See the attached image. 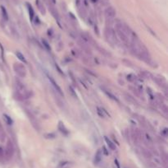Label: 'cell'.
Returning a JSON list of instances; mask_svg holds the SVG:
<instances>
[{
	"mask_svg": "<svg viewBox=\"0 0 168 168\" xmlns=\"http://www.w3.org/2000/svg\"><path fill=\"white\" fill-rule=\"evenodd\" d=\"M105 36H106V38L110 42H112V43L117 42V36H116V33L113 30L107 29L106 31H105Z\"/></svg>",
	"mask_w": 168,
	"mask_h": 168,
	"instance_id": "obj_2",
	"label": "cell"
},
{
	"mask_svg": "<svg viewBox=\"0 0 168 168\" xmlns=\"http://www.w3.org/2000/svg\"><path fill=\"white\" fill-rule=\"evenodd\" d=\"M3 119L5 120V122L7 123L8 124H12V120L11 119V117H9L8 115H3Z\"/></svg>",
	"mask_w": 168,
	"mask_h": 168,
	"instance_id": "obj_16",
	"label": "cell"
},
{
	"mask_svg": "<svg viewBox=\"0 0 168 168\" xmlns=\"http://www.w3.org/2000/svg\"><path fill=\"white\" fill-rule=\"evenodd\" d=\"M115 164H116V166H117V168H120V164H119V162H118V160H117V159H115Z\"/></svg>",
	"mask_w": 168,
	"mask_h": 168,
	"instance_id": "obj_23",
	"label": "cell"
},
{
	"mask_svg": "<svg viewBox=\"0 0 168 168\" xmlns=\"http://www.w3.org/2000/svg\"><path fill=\"white\" fill-rule=\"evenodd\" d=\"M6 152H7V156L8 157V158H11V157L12 156V154H13V147H12V145L11 144V143H8Z\"/></svg>",
	"mask_w": 168,
	"mask_h": 168,
	"instance_id": "obj_8",
	"label": "cell"
},
{
	"mask_svg": "<svg viewBox=\"0 0 168 168\" xmlns=\"http://www.w3.org/2000/svg\"><path fill=\"white\" fill-rule=\"evenodd\" d=\"M3 156H4L3 149V148H2L1 147H0V160H1V159L3 158Z\"/></svg>",
	"mask_w": 168,
	"mask_h": 168,
	"instance_id": "obj_20",
	"label": "cell"
},
{
	"mask_svg": "<svg viewBox=\"0 0 168 168\" xmlns=\"http://www.w3.org/2000/svg\"><path fill=\"white\" fill-rule=\"evenodd\" d=\"M36 5L38 6L39 9H40V12H41V13L44 14V13H45V10H44V5H43L42 3L40 1V0H36Z\"/></svg>",
	"mask_w": 168,
	"mask_h": 168,
	"instance_id": "obj_12",
	"label": "cell"
},
{
	"mask_svg": "<svg viewBox=\"0 0 168 168\" xmlns=\"http://www.w3.org/2000/svg\"><path fill=\"white\" fill-rule=\"evenodd\" d=\"M104 139H105V141H106L107 146H108V148H110V149L112 150V151L116 150V146H115V144L113 143V142L112 141L111 139H108V137L105 136V137H104Z\"/></svg>",
	"mask_w": 168,
	"mask_h": 168,
	"instance_id": "obj_6",
	"label": "cell"
},
{
	"mask_svg": "<svg viewBox=\"0 0 168 168\" xmlns=\"http://www.w3.org/2000/svg\"><path fill=\"white\" fill-rule=\"evenodd\" d=\"M104 92L106 93V95L107 96H108L109 98H111L112 100H113V101H116V102H118V99L117 98V96H115L112 93H111V92H107V91H104Z\"/></svg>",
	"mask_w": 168,
	"mask_h": 168,
	"instance_id": "obj_15",
	"label": "cell"
},
{
	"mask_svg": "<svg viewBox=\"0 0 168 168\" xmlns=\"http://www.w3.org/2000/svg\"><path fill=\"white\" fill-rule=\"evenodd\" d=\"M42 41H43V44H44V46H45V48L48 49V50H50L51 48H50V46H49V44L48 43V41H47V40H43Z\"/></svg>",
	"mask_w": 168,
	"mask_h": 168,
	"instance_id": "obj_19",
	"label": "cell"
},
{
	"mask_svg": "<svg viewBox=\"0 0 168 168\" xmlns=\"http://www.w3.org/2000/svg\"><path fill=\"white\" fill-rule=\"evenodd\" d=\"M16 55L17 56V58H18L19 59L21 60V62H23V63H25V64H26V59H25V56L21 54L20 51H16Z\"/></svg>",
	"mask_w": 168,
	"mask_h": 168,
	"instance_id": "obj_11",
	"label": "cell"
},
{
	"mask_svg": "<svg viewBox=\"0 0 168 168\" xmlns=\"http://www.w3.org/2000/svg\"><path fill=\"white\" fill-rule=\"evenodd\" d=\"M58 129H59L60 131H61L62 133H65V134H68V130H66V129L65 128V126H64V124H62V122H59V124H58Z\"/></svg>",
	"mask_w": 168,
	"mask_h": 168,
	"instance_id": "obj_13",
	"label": "cell"
},
{
	"mask_svg": "<svg viewBox=\"0 0 168 168\" xmlns=\"http://www.w3.org/2000/svg\"><path fill=\"white\" fill-rule=\"evenodd\" d=\"M92 1H93V2H97L98 0H92Z\"/></svg>",
	"mask_w": 168,
	"mask_h": 168,
	"instance_id": "obj_24",
	"label": "cell"
},
{
	"mask_svg": "<svg viewBox=\"0 0 168 168\" xmlns=\"http://www.w3.org/2000/svg\"><path fill=\"white\" fill-rule=\"evenodd\" d=\"M104 152V154L105 155H108V152H107V151L106 149V148L105 147H103V153Z\"/></svg>",
	"mask_w": 168,
	"mask_h": 168,
	"instance_id": "obj_22",
	"label": "cell"
},
{
	"mask_svg": "<svg viewBox=\"0 0 168 168\" xmlns=\"http://www.w3.org/2000/svg\"><path fill=\"white\" fill-rule=\"evenodd\" d=\"M55 67H56V68H57V70H58V72L60 73V74H62V75H64V74H63V73H62V69H61V68H59V66H58V65H57V64H55Z\"/></svg>",
	"mask_w": 168,
	"mask_h": 168,
	"instance_id": "obj_21",
	"label": "cell"
},
{
	"mask_svg": "<svg viewBox=\"0 0 168 168\" xmlns=\"http://www.w3.org/2000/svg\"><path fill=\"white\" fill-rule=\"evenodd\" d=\"M102 156H103V152L101 150H98V152H96L95 154V158H94V162L96 164H98V162H100L101 160H102Z\"/></svg>",
	"mask_w": 168,
	"mask_h": 168,
	"instance_id": "obj_7",
	"label": "cell"
},
{
	"mask_svg": "<svg viewBox=\"0 0 168 168\" xmlns=\"http://www.w3.org/2000/svg\"><path fill=\"white\" fill-rule=\"evenodd\" d=\"M97 112H98V115L100 116V117H105V115H108V114H107V112L105 111L104 109L103 108H100V107H98L97 108Z\"/></svg>",
	"mask_w": 168,
	"mask_h": 168,
	"instance_id": "obj_10",
	"label": "cell"
},
{
	"mask_svg": "<svg viewBox=\"0 0 168 168\" xmlns=\"http://www.w3.org/2000/svg\"><path fill=\"white\" fill-rule=\"evenodd\" d=\"M70 167V162L68 161H64V162H61L58 166V168H68Z\"/></svg>",
	"mask_w": 168,
	"mask_h": 168,
	"instance_id": "obj_17",
	"label": "cell"
},
{
	"mask_svg": "<svg viewBox=\"0 0 168 168\" xmlns=\"http://www.w3.org/2000/svg\"><path fill=\"white\" fill-rule=\"evenodd\" d=\"M117 33L118 37L120 39V40H121L122 42L125 43V44L130 45V41H129L128 38H127V36L125 35L124 32H122L121 31H120V30H117Z\"/></svg>",
	"mask_w": 168,
	"mask_h": 168,
	"instance_id": "obj_5",
	"label": "cell"
},
{
	"mask_svg": "<svg viewBox=\"0 0 168 168\" xmlns=\"http://www.w3.org/2000/svg\"><path fill=\"white\" fill-rule=\"evenodd\" d=\"M13 68L15 72L16 73V74L18 76L22 77H25V75H26V69H25V68L23 65H21V64H15Z\"/></svg>",
	"mask_w": 168,
	"mask_h": 168,
	"instance_id": "obj_1",
	"label": "cell"
},
{
	"mask_svg": "<svg viewBox=\"0 0 168 168\" xmlns=\"http://www.w3.org/2000/svg\"><path fill=\"white\" fill-rule=\"evenodd\" d=\"M1 11H2V15H3V18L5 19L6 21L8 20V14L7 12V10L6 8L3 7V6H1Z\"/></svg>",
	"mask_w": 168,
	"mask_h": 168,
	"instance_id": "obj_14",
	"label": "cell"
},
{
	"mask_svg": "<svg viewBox=\"0 0 168 168\" xmlns=\"http://www.w3.org/2000/svg\"><path fill=\"white\" fill-rule=\"evenodd\" d=\"M127 79L130 82H134L135 81V79H136V77H135L134 74H129L128 76H127Z\"/></svg>",
	"mask_w": 168,
	"mask_h": 168,
	"instance_id": "obj_18",
	"label": "cell"
},
{
	"mask_svg": "<svg viewBox=\"0 0 168 168\" xmlns=\"http://www.w3.org/2000/svg\"><path fill=\"white\" fill-rule=\"evenodd\" d=\"M26 5H27L28 11H29L30 18H31V20H33V19H34V12L33 8H32V6L31 5V4H29V3H26Z\"/></svg>",
	"mask_w": 168,
	"mask_h": 168,
	"instance_id": "obj_9",
	"label": "cell"
},
{
	"mask_svg": "<svg viewBox=\"0 0 168 168\" xmlns=\"http://www.w3.org/2000/svg\"><path fill=\"white\" fill-rule=\"evenodd\" d=\"M105 16L107 19H113L116 17V10L112 7H108L105 10Z\"/></svg>",
	"mask_w": 168,
	"mask_h": 168,
	"instance_id": "obj_4",
	"label": "cell"
},
{
	"mask_svg": "<svg viewBox=\"0 0 168 168\" xmlns=\"http://www.w3.org/2000/svg\"><path fill=\"white\" fill-rule=\"evenodd\" d=\"M48 80L49 82H50V83L52 84V86H53V87H54V89L57 91L58 93L61 95L62 96H64V93H63V92H62V88L60 87V86L58 85V84L57 83V82H56L54 79L52 77L50 76H48Z\"/></svg>",
	"mask_w": 168,
	"mask_h": 168,
	"instance_id": "obj_3",
	"label": "cell"
}]
</instances>
